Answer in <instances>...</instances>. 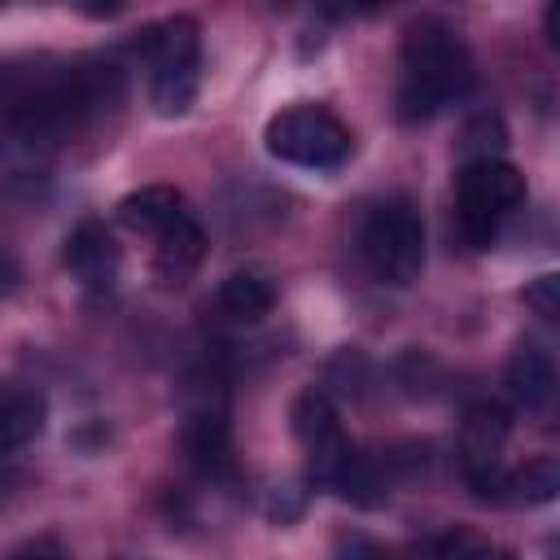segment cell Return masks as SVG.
I'll return each mask as SVG.
<instances>
[{"mask_svg": "<svg viewBox=\"0 0 560 560\" xmlns=\"http://www.w3.org/2000/svg\"><path fill=\"white\" fill-rule=\"evenodd\" d=\"M398 61H402L398 114L407 122L433 118L442 105H451L455 96L472 88V57L464 39L438 18H420L402 31Z\"/></svg>", "mask_w": 560, "mask_h": 560, "instance_id": "cell-1", "label": "cell"}, {"mask_svg": "<svg viewBox=\"0 0 560 560\" xmlns=\"http://www.w3.org/2000/svg\"><path fill=\"white\" fill-rule=\"evenodd\" d=\"M525 206V175L503 162V158H472L459 171V188H455V214H459V232L472 249L494 245L499 223Z\"/></svg>", "mask_w": 560, "mask_h": 560, "instance_id": "cell-2", "label": "cell"}, {"mask_svg": "<svg viewBox=\"0 0 560 560\" xmlns=\"http://www.w3.org/2000/svg\"><path fill=\"white\" fill-rule=\"evenodd\" d=\"M359 249L368 271L381 284H411L424 267V219L407 197H389L372 206L359 232Z\"/></svg>", "mask_w": 560, "mask_h": 560, "instance_id": "cell-3", "label": "cell"}, {"mask_svg": "<svg viewBox=\"0 0 560 560\" xmlns=\"http://www.w3.org/2000/svg\"><path fill=\"white\" fill-rule=\"evenodd\" d=\"M140 52L153 66V109L162 118H179L197 96L201 35L192 18H166L140 35Z\"/></svg>", "mask_w": 560, "mask_h": 560, "instance_id": "cell-4", "label": "cell"}, {"mask_svg": "<svg viewBox=\"0 0 560 560\" xmlns=\"http://www.w3.org/2000/svg\"><path fill=\"white\" fill-rule=\"evenodd\" d=\"M267 153L289 162V166H302V171H337L346 158H350V127L328 114L324 105H289L280 109L267 131Z\"/></svg>", "mask_w": 560, "mask_h": 560, "instance_id": "cell-5", "label": "cell"}, {"mask_svg": "<svg viewBox=\"0 0 560 560\" xmlns=\"http://www.w3.org/2000/svg\"><path fill=\"white\" fill-rule=\"evenodd\" d=\"M293 433L306 451V468H311V481L315 486H337L341 472L350 468L354 459V446L350 438L341 433V420H337V407L328 402L324 389H306L298 402H293Z\"/></svg>", "mask_w": 560, "mask_h": 560, "instance_id": "cell-6", "label": "cell"}, {"mask_svg": "<svg viewBox=\"0 0 560 560\" xmlns=\"http://www.w3.org/2000/svg\"><path fill=\"white\" fill-rule=\"evenodd\" d=\"M184 455L188 464L210 477V481H223L232 477L236 459H232V424H228V407L223 402H197L184 420Z\"/></svg>", "mask_w": 560, "mask_h": 560, "instance_id": "cell-7", "label": "cell"}, {"mask_svg": "<svg viewBox=\"0 0 560 560\" xmlns=\"http://www.w3.org/2000/svg\"><path fill=\"white\" fill-rule=\"evenodd\" d=\"M201 254H206V236H201L197 219L192 214H179L166 232L153 236V262H149V271H153V280L162 289H179L201 267Z\"/></svg>", "mask_w": 560, "mask_h": 560, "instance_id": "cell-8", "label": "cell"}, {"mask_svg": "<svg viewBox=\"0 0 560 560\" xmlns=\"http://www.w3.org/2000/svg\"><path fill=\"white\" fill-rule=\"evenodd\" d=\"M66 271L83 284V289H105L118 276V245L109 236L105 223L83 219L70 236H66Z\"/></svg>", "mask_w": 560, "mask_h": 560, "instance_id": "cell-9", "label": "cell"}, {"mask_svg": "<svg viewBox=\"0 0 560 560\" xmlns=\"http://www.w3.org/2000/svg\"><path fill=\"white\" fill-rule=\"evenodd\" d=\"M179 214H188V210H184L179 188H171V184H144V188H136V192H127L118 201V223L140 232V236L166 232Z\"/></svg>", "mask_w": 560, "mask_h": 560, "instance_id": "cell-10", "label": "cell"}, {"mask_svg": "<svg viewBox=\"0 0 560 560\" xmlns=\"http://www.w3.org/2000/svg\"><path fill=\"white\" fill-rule=\"evenodd\" d=\"M508 394L525 411H542L551 402V394H556V363H551V354L542 346H534V341L516 346V354L508 363Z\"/></svg>", "mask_w": 560, "mask_h": 560, "instance_id": "cell-11", "label": "cell"}, {"mask_svg": "<svg viewBox=\"0 0 560 560\" xmlns=\"http://www.w3.org/2000/svg\"><path fill=\"white\" fill-rule=\"evenodd\" d=\"M214 306H219V315L232 319V324H258L262 315H271L276 289H271V280L258 276V271H232V276L219 284Z\"/></svg>", "mask_w": 560, "mask_h": 560, "instance_id": "cell-12", "label": "cell"}, {"mask_svg": "<svg viewBox=\"0 0 560 560\" xmlns=\"http://www.w3.org/2000/svg\"><path fill=\"white\" fill-rule=\"evenodd\" d=\"M44 420H48V402L35 389H4V398H0V455H13L26 442H35Z\"/></svg>", "mask_w": 560, "mask_h": 560, "instance_id": "cell-13", "label": "cell"}, {"mask_svg": "<svg viewBox=\"0 0 560 560\" xmlns=\"http://www.w3.org/2000/svg\"><path fill=\"white\" fill-rule=\"evenodd\" d=\"M503 490H512V499H525V503H551L556 490H560V468H556L551 455L529 459L525 468L508 472V486Z\"/></svg>", "mask_w": 560, "mask_h": 560, "instance_id": "cell-14", "label": "cell"}, {"mask_svg": "<svg viewBox=\"0 0 560 560\" xmlns=\"http://www.w3.org/2000/svg\"><path fill=\"white\" fill-rule=\"evenodd\" d=\"M438 560H512V551H503L486 538H472V534H446L438 542Z\"/></svg>", "mask_w": 560, "mask_h": 560, "instance_id": "cell-15", "label": "cell"}, {"mask_svg": "<svg viewBox=\"0 0 560 560\" xmlns=\"http://www.w3.org/2000/svg\"><path fill=\"white\" fill-rule=\"evenodd\" d=\"M525 306H534V315H542V319H556L560 315V276H538L525 289Z\"/></svg>", "mask_w": 560, "mask_h": 560, "instance_id": "cell-16", "label": "cell"}, {"mask_svg": "<svg viewBox=\"0 0 560 560\" xmlns=\"http://www.w3.org/2000/svg\"><path fill=\"white\" fill-rule=\"evenodd\" d=\"M26 79H31V74H18L13 66H0V118L13 109V101H18L22 88H26Z\"/></svg>", "mask_w": 560, "mask_h": 560, "instance_id": "cell-17", "label": "cell"}, {"mask_svg": "<svg viewBox=\"0 0 560 560\" xmlns=\"http://www.w3.org/2000/svg\"><path fill=\"white\" fill-rule=\"evenodd\" d=\"M9 560H70V556L61 551V542H57V538H35V542L18 547Z\"/></svg>", "mask_w": 560, "mask_h": 560, "instance_id": "cell-18", "label": "cell"}, {"mask_svg": "<svg viewBox=\"0 0 560 560\" xmlns=\"http://www.w3.org/2000/svg\"><path fill=\"white\" fill-rule=\"evenodd\" d=\"M18 284H22V267H18V258H13V254H4V249H0V298H9Z\"/></svg>", "mask_w": 560, "mask_h": 560, "instance_id": "cell-19", "label": "cell"}, {"mask_svg": "<svg viewBox=\"0 0 560 560\" xmlns=\"http://www.w3.org/2000/svg\"><path fill=\"white\" fill-rule=\"evenodd\" d=\"M0 398H4V385H0Z\"/></svg>", "mask_w": 560, "mask_h": 560, "instance_id": "cell-20", "label": "cell"}]
</instances>
